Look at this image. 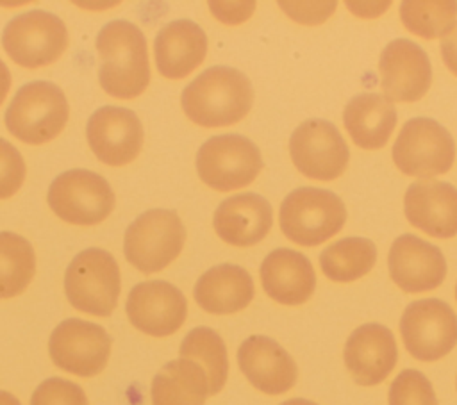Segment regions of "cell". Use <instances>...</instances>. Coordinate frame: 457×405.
Instances as JSON below:
<instances>
[{"label":"cell","mask_w":457,"mask_h":405,"mask_svg":"<svg viewBox=\"0 0 457 405\" xmlns=\"http://www.w3.org/2000/svg\"><path fill=\"white\" fill-rule=\"evenodd\" d=\"M102 89L121 100L136 98L150 82L146 39L141 29L127 20L105 23L96 36Z\"/></svg>","instance_id":"cell-1"},{"label":"cell","mask_w":457,"mask_h":405,"mask_svg":"<svg viewBox=\"0 0 457 405\" xmlns=\"http://www.w3.org/2000/svg\"><path fill=\"white\" fill-rule=\"evenodd\" d=\"M186 116L200 127H227L243 120L253 103L245 73L230 66H211L191 80L180 96Z\"/></svg>","instance_id":"cell-2"},{"label":"cell","mask_w":457,"mask_h":405,"mask_svg":"<svg viewBox=\"0 0 457 405\" xmlns=\"http://www.w3.org/2000/svg\"><path fill=\"white\" fill-rule=\"evenodd\" d=\"M68 114V100L57 84L32 80L16 91L4 120L7 130L20 141L43 145L61 134Z\"/></svg>","instance_id":"cell-3"},{"label":"cell","mask_w":457,"mask_h":405,"mask_svg":"<svg viewBox=\"0 0 457 405\" xmlns=\"http://www.w3.org/2000/svg\"><path fill=\"white\" fill-rule=\"evenodd\" d=\"M346 221L343 200L320 187H298L280 203L282 234L300 246H318L336 236Z\"/></svg>","instance_id":"cell-4"},{"label":"cell","mask_w":457,"mask_h":405,"mask_svg":"<svg viewBox=\"0 0 457 405\" xmlns=\"http://www.w3.org/2000/svg\"><path fill=\"white\" fill-rule=\"evenodd\" d=\"M121 289L120 268L114 257L102 248L79 252L66 268L64 293L73 309L107 318L118 303Z\"/></svg>","instance_id":"cell-5"},{"label":"cell","mask_w":457,"mask_h":405,"mask_svg":"<svg viewBox=\"0 0 457 405\" xmlns=\"http://www.w3.org/2000/svg\"><path fill=\"white\" fill-rule=\"evenodd\" d=\"M186 228L175 211L150 209L139 214L125 230V259L141 273H157L179 257Z\"/></svg>","instance_id":"cell-6"},{"label":"cell","mask_w":457,"mask_h":405,"mask_svg":"<svg viewBox=\"0 0 457 405\" xmlns=\"http://www.w3.org/2000/svg\"><path fill=\"white\" fill-rule=\"evenodd\" d=\"M2 46L23 68L48 66L66 50L68 29L57 14L32 9L14 16L4 27Z\"/></svg>","instance_id":"cell-7"},{"label":"cell","mask_w":457,"mask_h":405,"mask_svg":"<svg viewBox=\"0 0 457 405\" xmlns=\"http://www.w3.org/2000/svg\"><path fill=\"white\" fill-rule=\"evenodd\" d=\"M391 155L402 173L430 178L452 168L455 161V141L436 120L411 118L403 123Z\"/></svg>","instance_id":"cell-8"},{"label":"cell","mask_w":457,"mask_h":405,"mask_svg":"<svg viewBox=\"0 0 457 405\" xmlns=\"http://www.w3.org/2000/svg\"><path fill=\"white\" fill-rule=\"evenodd\" d=\"M261 169L259 148L239 134L212 136L196 152L198 177L216 191L245 187L257 178Z\"/></svg>","instance_id":"cell-9"},{"label":"cell","mask_w":457,"mask_h":405,"mask_svg":"<svg viewBox=\"0 0 457 405\" xmlns=\"http://www.w3.org/2000/svg\"><path fill=\"white\" fill-rule=\"evenodd\" d=\"M46 202L57 218L66 223L96 225L112 212L116 198L102 175L77 168L52 180Z\"/></svg>","instance_id":"cell-10"},{"label":"cell","mask_w":457,"mask_h":405,"mask_svg":"<svg viewBox=\"0 0 457 405\" xmlns=\"http://www.w3.org/2000/svg\"><path fill=\"white\" fill-rule=\"evenodd\" d=\"M400 334L414 359L434 362L457 344V314L437 298L411 302L402 314Z\"/></svg>","instance_id":"cell-11"},{"label":"cell","mask_w":457,"mask_h":405,"mask_svg":"<svg viewBox=\"0 0 457 405\" xmlns=\"http://www.w3.org/2000/svg\"><path fill=\"white\" fill-rule=\"evenodd\" d=\"M111 343L104 326L68 318L52 330L48 353L59 369L77 376H95L107 366Z\"/></svg>","instance_id":"cell-12"},{"label":"cell","mask_w":457,"mask_h":405,"mask_svg":"<svg viewBox=\"0 0 457 405\" xmlns=\"http://www.w3.org/2000/svg\"><path fill=\"white\" fill-rule=\"evenodd\" d=\"M289 153L296 169L312 180H334L348 164V146L327 120H307L289 137Z\"/></svg>","instance_id":"cell-13"},{"label":"cell","mask_w":457,"mask_h":405,"mask_svg":"<svg viewBox=\"0 0 457 405\" xmlns=\"http://www.w3.org/2000/svg\"><path fill=\"white\" fill-rule=\"evenodd\" d=\"M125 310L129 321L139 332L166 337L184 325L187 302L182 291L173 284L166 280H146L130 289Z\"/></svg>","instance_id":"cell-14"},{"label":"cell","mask_w":457,"mask_h":405,"mask_svg":"<svg viewBox=\"0 0 457 405\" xmlns=\"http://www.w3.org/2000/svg\"><path fill=\"white\" fill-rule=\"evenodd\" d=\"M86 137L100 162L107 166H125L139 155L143 146V125L134 111L104 105L89 116Z\"/></svg>","instance_id":"cell-15"},{"label":"cell","mask_w":457,"mask_h":405,"mask_svg":"<svg viewBox=\"0 0 457 405\" xmlns=\"http://www.w3.org/2000/svg\"><path fill=\"white\" fill-rule=\"evenodd\" d=\"M378 70L384 96L391 102H416L428 91L432 82V66L427 52L405 37L386 45Z\"/></svg>","instance_id":"cell-16"},{"label":"cell","mask_w":457,"mask_h":405,"mask_svg":"<svg viewBox=\"0 0 457 405\" xmlns=\"http://www.w3.org/2000/svg\"><path fill=\"white\" fill-rule=\"evenodd\" d=\"M387 266L393 282L405 293L432 291L446 277L443 252L414 234H403L393 241Z\"/></svg>","instance_id":"cell-17"},{"label":"cell","mask_w":457,"mask_h":405,"mask_svg":"<svg viewBox=\"0 0 457 405\" xmlns=\"http://www.w3.org/2000/svg\"><path fill=\"white\" fill-rule=\"evenodd\" d=\"M343 357L359 385H377L387 378L396 364L395 335L380 323H364L346 339Z\"/></svg>","instance_id":"cell-18"},{"label":"cell","mask_w":457,"mask_h":405,"mask_svg":"<svg viewBox=\"0 0 457 405\" xmlns=\"http://www.w3.org/2000/svg\"><path fill=\"white\" fill-rule=\"evenodd\" d=\"M403 211L412 227L432 237L457 236V187L448 182H412L403 196Z\"/></svg>","instance_id":"cell-19"},{"label":"cell","mask_w":457,"mask_h":405,"mask_svg":"<svg viewBox=\"0 0 457 405\" xmlns=\"http://www.w3.org/2000/svg\"><path fill=\"white\" fill-rule=\"evenodd\" d=\"M237 364L248 382L264 394L287 393L298 375L293 357L266 335L246 337L237 350Z\"/></svg>","instance_id":"cell-20"},{"label":"cell","mask_w":457,"mask_h":405,"mask_svg":"<svg viewBox=\"0 0 457 405\" xmlns=\"http://www.w3.org/2000/svg\"><path fill=\"white\" fill-rule=\"evenodd\" d=\"M216 234L232 246H252L266 237L273 223L270 202L257 193L234 194L214 211Z\"/></svg>","instance_id":"cell-21"},{"label":"cell","mask_w":457,"mask_h":405,"mask_svg":"<svg viewBox=\"0 0 457 405\" xmlns=\"http://www.w3.org/2000/svg\"><path fill=\"white\" fill-rule=\"evenodd\" d=\"M261 282L264 293L282 305L305 303L316 287L311 260L291 248H277L261 262Z\"/></svg>","instance_id":"cell-22"},{"label":"cell","mask_w":457,"mask_h":405,"mask_svg":"<svg viewBox=\"0 0 457 405\" xmlns=\"http://www.w3.org/2000/svg\"><path fill=\"white\" fill-rule=\"evenodd\" d=\"M154 54L157 71L166 79L179 80L204 62L207 54V36L198 23L191 20H175L157 32Z\"/></svg>","instance_id":"cell-23"},{"label":"cell","mask_w":457,"mask_h":405,"mask_svg":"<svg viewBox=\"0 0 457 405\" xmlns=\"http://www.w3.org/2000/svg\"><path fill=\"white\" fill-rule=\"evenodd\" d=\"M253 280L250 273L236 264H218L209 268L195 284V302L211 314H232L245 309L253 298Z\"/></svg>","instance_id":"cell-24"},{"label":"cell","mask_w":457,"mask_h":405,"mask_svg":"<svg viewBox=\"0 0 457 405\" xmlns=\"http://www.w3.org/2000/svg\"><path fill=\"white\" fill-rule=\"evenodd\" d=\"M343 123L359 148L378 150L395 130L396 109L384 95L361 93L345 105Z\"/></svg>","instance_id":"cell-25"},{"label":"cell","mask_w":457,"mask_h":405,"mask_svg":"<svg viewBox=\"0 0 457 405\" xmlns=\"http://www.w3.org/2000/svg\"><path fill=\"white\" fill-rule=\"evenodd\" d=\"M152 405H204L209 396L205 371L189 359L166 362L152 380Z\"/></svg>","instance_id":"cell-26"},{"label":"cell","mask_w":457,"mask_h":405,"mask_svg":"<svg viewBox=\"0 0 457 405\" xmlns=\"http://www.w3.org/2000/svg\"><path fill=\"white\" fill-rule=\"evenodd\" d=\"M377 260V248L366 237H343L320 253V266L334 282H352L364 277Z\"/></svg>","instance_id":"cell-27"},{"label":"cell","mask_w":457,"mask_h":405,"mask_svg":"<svg viewBox=\"0 0 457 405\" xmlns=\"http://www.w3.org/2000/svg\"><path fill=\"white\" fill-rule=\"evenodd\" d=\"M182 359L196 362L207 375L209 394H218L228 375V357L223 339L209 326H196L186 334L179 350Z\"/></svg>","instance_id":"cell-28"},{"label":"cell","mask_w":457,"mask_h":405,"mask_svg":"<svg viewBox=\"0 0 457 405\" xmlns=\"http://www.w3.org/2000/svg\"><path fill=\"white\" fill-rule=\"evenodd\" d=\"M34 273L36 253L32 244L14 232H0V298L23 293Z\"/></svg>","instance_id":"cell-29"},{"label":"cell","mask_w":457,"mask_h":405,"mask_svg":"<svg viewBox=\"0 0 457 405\" xmlns=\"http://www.w3.org/2000/svg\"><path fill=\"white\" fill-rule=\"evenodd\" d=\"M400 18L403 27L425 39L443 37L457 21V2H416L405 0L400 4Z\"/></svg>","instance_id":"cell-30"},{"label":"cell","mask_w":457,"mask_h":405,"mask_svg":"<svg viewBox=\"0 0 457 405\" xmlns=\"http://www.w3.org/2000/svg\"><path fill=\"white\" fill-rule=\"evenodd\" d=\"M389 405H437V398L421 371L403 369L389 385Z\"/></svg>","instance_id":"cell-31"},{"label":"cell","mask_w":457,"mask_h":405,"mask_svg":"<svg viewBox=\"0 0 457 405\" xmlns=\"http://www.w3.org/2000/svg\"><path fill=\"white\" fill-rule=\"evenodd\" d=\"M30 405H87V398L79 384L52 376L34 389Z\"/></svg>","instance_id":"cell-32"},{"label":"cell","mask_w":457,"mask_h":405,"mask_svg":"<svg viewBox=\"0 0 457 405\" xmlns=\"http://www.w3.org/2000/svg\"><path fill=\"white\" fill-rule=\"evenodd\" d=\"M25 161L18 148L0 137V200L11 198L25 180Z\"/></svg>","instance_id":"cell-33"},{"label":"cell","mask_w":457,"mask_h":405,"mask_svg":"<svg viewBox=\"0 0 457 405\" xmlns=\"http://www.w3.org/2000/svg\"><path fill=\"white\" fill-rule=\"evenodd\" d=\"M278 5L295 20H298L300 16H303V12H312V16L320 21H323L325 18H328L336 7V2H320V5L316 9H312L316 4H305V2H278ZM307 14V21L311 25V18Z\"/></svg>","instance_id":"cell-34"},{"label":"cell","mask_w":457,"mask_h":405,"mask_svg":"<svg viewBox=\"0 0 457 405\" xmlns=\"http://www.w3.org/2000/svg\"><path fill=\"white\" fill-rule=\"evenodd\" d=\"M441 55L446 68L457 77V23L441 37Z\"/></svg>","instance_id":"cell-35"},{"label":"cell","mask_w":457,"mask_h":405,"mask_svg":"<svg viewBox=\"0 0 457 405\" xmlns=\"http://www.w3.org/2000/svg\"><path fill=\"white\" fill-rule=\"evenodd\" d=\"M9 89H11V71L5 66V62L0 59V105L5 100Z\"/></svg>","instance_id":"cell-36"},{"label":"cell","mask_w":457,"mask_h":405,"mask_svg":"<svg viewBox=\"0 0 457 405\" xmlns=\"http://www.w3.org/2000/svg\"><path fill=\"white\" fill-rule=\"evenodd\" d=\"M0 405H21V403L14 394L7 391H0Z\"/></svg>","instance_id":"cell-37"},{"label":"cell","mask_w":457,"mask_h":405,"mask_svg":"<svg viewBox=\"0 0 457 405\" xmlns=\"http://www.w3.org/2000/svg\"><path fill=\"white\" fill-rule=\"evenodd\" d=\"M278 405H318V403H314L311 400H305V398H291V400H286Z\"/></svg>","instance_id":"cell-38"},{"label":"cell","mask_w":457,"mask_h":405,"mask_svg":"<svg viewBox=\"0 0 457 405\" xmlns=\"http://www.w3.org/2000/svg\"><path fill=\"white\" fill-rule=\"evenodd\" d=\"M455 298H457V285H455Z\"/></svg>","instance_id":"cell-39"}]
</instances>
